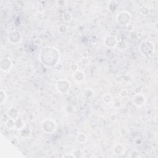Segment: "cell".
Instances as JSON below:
<instances>
[{
	"label": "cell",
	"instance_id": "6da1fadb",
	"mask_svg": "<svg viewBox=\"0 0 158 158\" xmlns=\"http://www.w3.org/2000/svg\"><path fill=\"white\" fill-rule=\"evenodd\" d=\"M39 58L44 65L48 67H55L59 64L60 54L56 48L46 46L40 51Z\"/></svg>",
	"mask_w": 158,
	"mask_h": 158
},
{
	"label": "cell",
	"instance_id": "7a4b0ae2",
	"mask_svg": "<svg viewBox=\"0 0 158 158\" xmlns=\"http://www.w3.org/2000/svg\"><path fill=\"white\" fill-rule=\"evenodd\" d=\"M154 43L149 40H145L142 41L139 45V50L141 54L144 56H149L154 51Z\"/></svg>",
	"mask_w": 158,
	"mask_h": 158
},
{
	"label": "cell",
	"instance_id": "3957f363",
	"mask_svg": "<svg viewBox=\"0 0 158 158\" xmlns=\"http://www.w3.org/2000/svg\"><path fill=\"white\" fill-rule=\"evenodd\" d=\"M131 20V15L128 11L123 10L118 12L116 15L117 22L121 26H127Z\"/></svg>",
	"mask_w": 158,
	"mask_h": 158
},
{
	"label": "cell",
	"instance_id": "277c9868",
	"mask_svg": "<svg viewBox=\"0 0 158 158\" xmlns=\"http://www.w3.org/2000/svg\"><path fill=\"white\" fill-rule=\"evenodd\" d=\"M41 128L46 134L53 133L56 129V123L54 120L50 118H46L41 123Z\"/></svg>",
	"mask_w": 158,
	"mask_h": 158
},
{
	"label": "cell",
	"instance_id": "5b68a950",
	"mask_svg": "<svg viewBox=\"0 0 158 158\" xmlns=\"http://www.w3.org/2000/svg\"><path fill=\"white\" fill-rule=\"evenodd\" d=\"M71 86L70 82L66 79H60L56 83V88L60 94L67 93Z\"/></svg>",
	"mask_w": 158,
	"mask_h": 158
},
{
	"label": "cell",
	"instance_id": "8992f818",
	"mask_svg": "<svg viewBox=\"0 0 158 158\" xmlns=\"http://www.w3.org/2000/svg\"><path fill=\"white\" fill-rule=\"evenodd\" d=\"M103 43L108 48H115L118 44V41L114 36L107 35L104 38Z\"/></svg>",
	"mask_w": 158,
	"mask_h": 158
},
{
	"label": "cell",
	"instance_id": "52a82bcc",
	"mask_svg": "<svg viewBox=\"0 0 158 158\" xmlns=\"http://www.w3.org/2000/svg\"><path fill=\"white\" fill-rule=\"evenodd\" d=\"M12 67V62L9 57H4L0 62V69L2 72H8Z\"/></svg>",
	"mask_w": 158,
	"mask_h": 158
},
{
	"label": "cell",
	"instance_id": "ba28073f",
	"mask_svg": "<svg viewBox=\"0 0 158 158\" xmlns=\"http://www.w3.org/2000/svg\"><path fill=\"white\" fill-rule=\"evenodd\" d=\"M22 39L21 34L18 31H12L7 35V40L12 44H17L20 42Z\"/></svg>",
	"mask_w": 158,
	"mask_h": 158
},
{
	"label": "cell",
	"instance_id": "9c48e42d",
	"mask_svg": "<svg viewBox=\"0 0 158 158\" xmlns=\"http://www.w3.org/2000/svg\"><path fill=\"white\" fill-rule=\"evenodd\" d=\"M133 102L134 104L137 107H142L146 104V99L144 94L138 93L135 95L133 98Z\"/></svg>",
	"mask_w": 158,
	"mask_h": 158
},
{
	"label": "cell",
	"instance_id": "30bf717a",
	"mask_svg": "<svg viewBox=\"0 0 158 158\" xmlns=\"http://www.w3.org/2000/svg\"><path fill=\"white\" fill-rule=\"evenodd\" d=\"M6 115L9 118L15 120L19 118L20 114L19 110L17 109H15V107H9L7 110Z\"/></svg>",
	"mask_w": 158,
	"mask_h": 158
},
{
	"label": "cell",
	"instance_id": "8fae6325",
	"mask_svg": "<svg viewBox=\"0 0 158 158\" xmlns=\"http://www.w3.org/2000/svg\"><path fill=\"white\" fill-rule=\"evenodd\" d=\"M72 77H73V80L75 81H76L77 82L81 83V82H83L85 80L86 76H85L84 72H83L81 70L77 69V70L73 72Z\"/></svg>",
	"mask_w": 158,
	"mask_h": 158
},
{
	"label": "cell",
	"instance_id": "7c38bea8",
	"mask_svg": "<svg viewBox=\"0 0 158 158\" xmlns=\"http://www.w3.org/2000/svg\"><path fill=\"white\" fill-rule=\"evenodd\" d=\"M113 152L115 155L120 156L125 152V148L121 144H116L113 148Z\"/></svg>",
	"mask_w": 158,
	"mask_h": 158
},
{
	"label": "cell",
	"instance_id": "4fadbf2b",
	"mask_svg": "<svg viewBox=\"0 0 158 158\" xmlns=\"http://www.w3.org/2000/svg\"><path fill=\"white\" fill-rule=\"evenodd\" d=\"M76 140L80 144H83L87 140V136L84 133H79L76 136Z\"/></svg>",
	"mask_w": 158,
	"mask_h": 158
},
{
	"label": "cell",
	"instance_id": "5bb4252c",
	"mask_svg": "<svg viewBox=\"0 0 158 158\" xmlns=\"http://www.w3.org/2000/svg\"><path fill=\"white\" fill-rule=\"evenodd\" d=\"M102 101H103L105 104H110V103L112 102V96H111L110 94H109V93H106V94H104V95H102Z\"/></svg>",
	"mask_w": 158,
	"mask_h": 158
},
{
	"label": "cell",
	"instance_id": "9a60e30c",
	"mask_svg": "<svg viewBox=\"0 0 158 158\" xmlns=\"http://www.w3.org/2000/svg\"><path fill=\"white\" fill-rule=\"evenodd\" d=\"M7 99V95L5 91L3 89H1L0 91V100H1V104H4V102H6Z\"/></svg>",
	"mask_w": 158,
	"mask_h": 158
},
{
	"label": "cell",
	"instance_id": "2e32d148",
	"mask_svg": "<svg viewBox=\"0 0 158 158\" xmlns=\"http://www.w3.org/2000/svg\"><path fill=\"white\" fill-rule=\"evenodd\" d=\"M6 127H7L9 129H12V128H15V120L9 118V120H8L6 122Z\"/></svg>",
	"mask_w": 158,
	"mask_h": 158
},
{
	"label": "cell",
	"instance_id": "e0dca14e",
	"mask_svg": "<svg viewBox=\"0 0 158 158\" xmlns=\"http://www.w3.org/2000/svg\"><path fill=\"white\" fill-rule=\"evenodd\" d=\"M139 11L143 15H147L149 13V8L146 6H143L141 7Z\"/></svg>",
	"mask_w": 158,
	"mask_h": 158
}]
</instances>
